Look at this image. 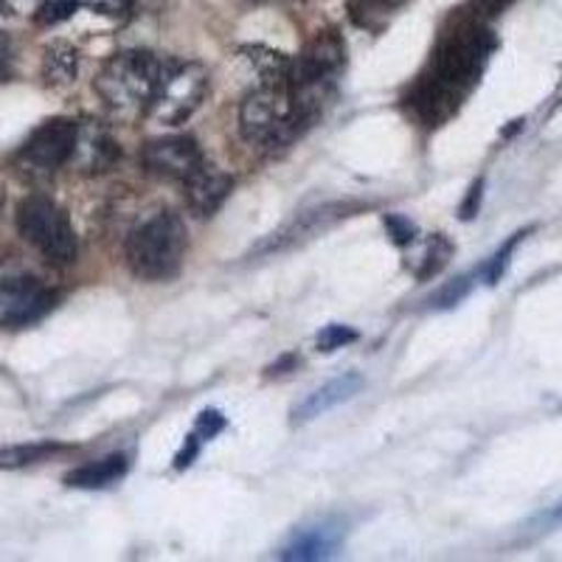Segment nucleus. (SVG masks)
<instances>
[{
    "mask_svg": "<svg viewBox=\"0 0 562 562\" xmlns=\"http://www.w3.org/2000/svg\"><path fill=\"white\" fill-rule=\"evenodd\" d=\"M164 65L149 52H122L110 57L97 77V93L115 115L147 113L158 90Z\"/></svg>",
    "mask_w": 562,
    "mask_h": 562,
    "instance_id": "f257e3e1",
    "label": "nucleus"
},
{
    "mask_svg": "<svg viewBox=\"0 0 562 562\" xmlns=\"http://www.w3.org/2000/svg\"><path fill=\"white\" fill-rule=\"evenodd\" d=\"M307 124L288 85L254 88L239 108V130L259 149L288 147Z\"/></svg>",
    "mask_w": 562,
    "mask_h": 562,
    "instance_id": "f03ea898",
    "label": "nucleus"
},
{
    "mask_svg": "<svg viewBox=\"0 0 562 562\" xmlns=\"http://www.w3.org/2000/svg\"><path fill=\"white\" fill-rule=\"evenodd\" d=\"M344 65L346 45L335 29L315 34L307 48H304V54L290 65L288 88L304 119H313L315 110L326 102Z\"/></svg>",
    "mask_w": 562,
    "mask_h": 562,
    "instance_id": "7ed1b4c3",
    "label": "nucleus"
},
{
    "mask_svg": "<svg viewBox=\"0 0 562 562\" xmlns=\"http://www.w3.org/2000/svg\"><path fill=\"white\" fill-rule=\"evenodd\" d=\"M186 225L180 217L160 211L144 220L127 239V265L138 279L160 281L178 273L186 254Z\"/></svg>",
    "mask_w": 562,
    "mask_h": 562,
    "instance_id": "20e7f679",
    "label": "nucleus"
},
{
    "mask_svg": "<svg viewBox=\"0 0 562 562\" xmlns=\"http://www.w3.org/2000/svg\"><path fill=\"white\" fill-rule=\"evenodd\" d=\"M18 228L29 245L54 265H70L77 259V234L70 228V220L54 200L43 194H32L20 203Z\"/></svg>",
    "mask_w": 562,
    "mask_h": 562,
    "instance_id": "39448f33",
    "label": "nucleus"
},
{
    "mask_svg": "<svg viewBox=\"0 0 562 562\" xmlns=\"http://www.w3.org/2000/svg\"><path fill=\"white\" fill-rule=\"evenodd\" d=\"M205 93H209V74H205L203 65L175 63L160 74L158 90H155L147 115H153L158 124L178 127L203 104Z\"/></svg>",
    "mask_w": 562,
    "mask_h": 562,
    "instance_id": "423d86ee",
    "label": "nucleus"
},
{
    "mask_svg": "<svg viewBox=\"0 0 562 562\" xmlns=\"http://www.w3.org/2000/svg\"><path fill=\"white\" fill-rule=\"evenodd\" d=\"M74 144H77V122L52 119L34 130L26 144L20 147V164L34 172H52V169L63 167L65 160H70Z\"/></svg>",
    "mask_w": 562,
    "mask_h": 562,
    "instance_id": "0eeeda50",
    "label": "nucleus"
},
{
    "mask_svg": "<svg viewBox=\"0 0 562 562\" xmlns=\"http://www.w3.org/2000/svg\"><path fill=\"white\" fill-rule=\"evenodd\" d=\"M144 167L158 178L189 180L203 167V153L192 135H167L144 147Z\"/></svg>",
    "mask_w": 562,
    "mask_h": 562,
    "instance_id": "6e6552de",
    "label": "nucleus"
},
{
    "mask_svg": "<svg viewBox=\"0 0 562 562\" xmlns=\"http://www.w3.org/2000/svg\"><path fill=\"white\" fill-rule=\"evenodd\" d=\"M54 307V293L34 279H0V326H26Z\"/></svg>",
    "mask_w": 562,
    "mask_h": 562,
    "instance_id": "1a4fd4ad",
    "label": "nucleus"
},
{
    "mask_svg": "<svg viewBox=\"0 0 562 562\" xmlns=\"http://www.w3.org/2000/svg\"><path fill=\"white\" fill-rule=\"evenodd\" d=\"M70 158L77 160L79 172H108L119 160V144L99 122H82L77 124V144Z\"/></svg>",
    "mask_w": 562,
    "mask_h": 562,
    "instance_id": "9d476101",
    "label": "nucleus"
},
{
    "mask_svg": "<svg viewBox=\"0 0 562 562\" xmlns=\"http://www.w3.org/2000/svg\"><path fill=\"white\" fill-rule=\"evenodd\" d=\"M186 183V200H189V209L198 214V217H211L223 209V203L228 200L231 189H234V180L231 175H225L223 169L214 167H200Z\"/></svg>",
    "mask_w": 562,
    "mask_h": 562,
    "instance_id": "9b49d317",
    "label": "nucleus"
},
{
    "mask_svg": "<svg viewBox=\"0 0 562 562\" xmlns=\"http://www.w3.org/2000/svg\"><path fill=\"white\" fill-rule=\"evenodd\" d=\"M360 389H363V378H360V374H355V371L340 374V378L329 380L326 385L315 389L313 394L304 396V400L293 408V422L295 425H301V422L318 419L321 414L338 408V405H344L346 400H351Z\"/></svg>",
    "mask_w": 562,
    "mask_h": 562,
    "instance_id": "f8f14e48",
    "label": "nucleus"
},
{
    "mask_svg": "<svg viewBox=\"0 0 562 562\" xmlns=\"http://www.w3.org/2000/svg\"><path fill=\"white\" fill-rule=\"evenodd\" d=\"M340 543H344V529L338 524L307 526L290 537L288 546L281 549V560H324V557L335 554Z\"/></svg>",
    "mask_w": 562,
    "mask_h": 562,
    "instance_id": "ddd939ff",
    "label": "nucleus"
},
{
    "mask_svg": "<svg viewBox=\"0 0 562 562\" xmlns=\"http://www.w3.org/2000/svg\"><path fill=\"white\" fill-rule=\"evenodd\" d=\"M237 63L254 79L256 88H265V85H288L293 59L268 45H243L237 52Z\"/></svg>",
    "mask_w": 562,
    "mask_h": 562,
    "instance_id": "4468645a",
    "label": "nucleus"
},
{
    "mask_svg": "<svg viewBox=\"0 0 562 562\" xmlns=\"http://www.w3.org/2000/svg\"><path fill=\"white\" fill-rule=\"evenodd\" d=\"M130 470L127 456H108V459H99L93 464H85L74 473H68L65 484L74 486V490H102V486L115 484L122 481Z\"/></svg>",
    "mask_w": 562,
    "mask_h": 562,
    "instance_id": "2eb2a0df",
    "label": "nucleus"
},
{
    "mask_svg": "<svg viewBox=\"0 0 562 562\" xmlns=\"http://www.w3.org/2000/svg\"><path fill=\"white\" fill-rule=\"evenodd\" d=\"M79 70L77 48L65 40H57L45 48L43 54V79L48 88H68L74 85Z\"/></svg>",
    "mask_w": 562,
    "mask_h": 562,
    "instance_id": "dca6fc26",
    "label": "nucleus"
},
{
    "mask_svg": "<svg viewBox=\"0 0 562 562\" xmlns=\"http://www.w3.org/2000/svg\"><path fill=\"white\" fill-rule=\"evenodd\" d=\"M396 12V0H349V18L366 32H380L389 26Z\"/></svg>",
    "mask_w": 562,
    "mask_h": 562,
    "instance_id": "f3484780",
    "label": "nucleus"
},
{
    "mask_svg": "<svg viewBox=\"0 0 562 562\" xmlns=\"http://www.w3.org/2000/svg\"><path fill=\"white\" fill-rule=\"evenodd\" d=\"M450 254H453V245H450L448 239H445V237L430 239L428 250H425V259H422V268H419L422 279H428V276L439 273V270L448 265Z\"/></svg>",
    "mask_w": 562,
    "mask_h": 562,
    "instance_id": "a211bd4d",
    "label": "nucleus"
},
{
    "mask_svg": "<svg viewBox=\"0 0 562 562\" xmlns=\"http://www.w3.org/2000/svg\"><path fill=\"white\" fill-rule=\"evenodd\" d=\"M526 234H529V231H520V234H515V237H512L509 243H506L504 248L498 250V254L492 256L490 262H486V268H484V281H486V284H498L501 276H504V273H506V268H509L512 250H515V248H518L520 243H524Z\"/></svg>",
    "mask_w": 562,
    "mask_h": 562,
    "instance_id": "6ab92c4d",
    "label": "nucleus"
},
{
    "mask_svg": "<svg viewBox=\"0 0 562 562\" xmlns=\"http://www.w3.org/2000/svg\"><path fill=\"white\" fill-rule=\"evenodd\" d=\"M355 340H358V333H355L351 326L329 324L318 333L315 346H318V351H338V349H344V346L355 344Z\"/></svg>",
    "mask_w": 562,
    "mask_h": 562,
    "instance_id": "aec40b11",
    "label": "nucleus"
},
{
    "mask_svg": "<svg viewBox=\"0 0 562 562\" xmlns=\"http://www.w3.org/2000/svg\"><path fill=\"white\" fill-rule=\"evenodd\" d=\"M79 7H82V0H45V7L40 9V14L34 20H37L40 26H54V23L68 20Z\"/></svg>",
    "mask_w": 562,
    "mask_h": 562,
    "instance_id": "412c9836",
    "label": "nucleus"
},
{
    "mask_svg": "<svg viewBox=\"0 0 562 562\" xmlns=\"http://www.w3.org/2000/svg\"><path fill=\"white\" fill-rule=\"evenodd\" d=\"M473 290V276H459V279H453L450 284H445V288L439 290V295L434 299V307H456V304H461L464 301V295Z\"/></svg>",
    "mask_w": 562,
    "mask_h": 562,
    "instance_id": "4be33fe9",
    "label": "nucleus"
},
{
    "mask_svg": "<svg viewBox=\"0 0 562 562\" xmlns=\"http://www.w3.org/2000/svg\"><path fill=\"white\" fill-rule=\"evenodd\" d=\"M57 448H9L0 450V467H23L54 453Z\"/></svg>",
    "mask_w": 562,
    "mask_h": 562,
    "instance_id": "5701e85b",
    "label": "nucleus"
},
{
    "mask_svg": "<svg viewBox=\"0 0 562 562\" xmlns=\"http://www.w3.org/2000/svg\"><path fill=\"white\" fill-rule=\"evenodd\" d=\"M385 231H389L391 243L400 245V248H405V245L414 243L416 239L414 223L405 217H400V214H389V217H385Z\"/></svg>",
    "mask_w": 562,
    "mask_h": 562,
    "instance_id": "b1692460",
    "label": "nucleus"
},
{
    "mask_svg": "<svg viewBox=\"0 0 562 562\" xmlns=\"http://www.w3.org/2000/svg\"><path fill=\"white\" fill-rule=\"evenodd\" d=\"M225 430V416L220 414V411H203V414L198 416V425H194V434L200 436V439H214L217 434H223Z\"/></svg>",
    "mask_w": 562,
    "mask_h": 562,
    "instance_id": "393cba45",
    "label": "nucleus"
},
{
    "mask_svg": "<svg viewBox=\"0 0 562 562\" xmlns=\"http://www.w3.org/2000/svg\"><path fill=\"white\" fill-rule=\"evenodd\" d=\"M82 7L93 9L97 14H108V18H124L133 9V0H82Z\"/></svg>",
    "mask_w": 562,
    "mask_h": 562,
    "instance_id": "a878e982",
    "label": "nucleus"
},
{
    "mask_svg": "<svg viewBox=\"0 0 562 562\" xmlns=\"http://www.w3.org/2000/svg\"><path fill=\"white\" fill-rule=\"evenodd\" d=\"M481 200H484V178H479L473 186H470V192H467L464 203L459 205V217L473 220L475 214L481 211Z\"/></svg>",
    "mask_w": 562,
    "mask_h": 562,
    "instance_id": "bb28decb",
    "label": "nucleus"
},
{
    "mask_svg": "<svg viewBox=\"0 0 562 562\" xmlns=\"http://www.w3.org/2000/svg\"><path fill=\"white\" fill-rule=\"evenodd\" d=\"M0 7H7L9 12L20 14V18H37L45 0H0Z\"/></svg>",
    "mask_w": 562,
    "mask_h": 562,
    "instance_id": "cd10ccee",
    "label": "nucleus"
},
{
    "mask_svg": "<svg viewBox=\"0 0 562 562\" xmlns=\"http://www.w3.org/2000/svg\"><path fill=\"white\" fill-rule=\"evenodd\" d=\"M200 441H203V439H200L198 434H192V436H189V439H186L183 450H180V453H178V467H180V470H186V467H189L194 459H198Z\"/></svg>",
    "mask_w": 562,
    "mask_h": 562,
    "instance_id": "c85d7f7f",
    "label": "nucleus"
},
{
    "mask_svg": "<svg viewBox=\"0 0 562 562\" xmlns=\"http://www.w3.org/2000/svg\"><path fill=\"white\" fill-rule=\"evenodd\" d=\"M543 524L546 526H560L562 524V501L557 506H551L549 512L543 515Z\"/></svg>",
    "mask_w": 562,
    "mask_h": 562,
    "instance_id": "c756f323",
    "label": "nucleus"
},
{
    "mask_svg": "<svg viewBox=\"0 0 562 562\" xmlns=\"http://www.w3.org/2000/svg\"><path fill=\"white\" fill-rule=\"evenodd\" d=\"M7 68H9V45L0 40V77L7 74Z\"/></svg>",
    "mask_w": 562,
    "mask_h": 562,
    "instance_id": "7c9ffc66",
    "label": "nucleus"
}]
</instances>
